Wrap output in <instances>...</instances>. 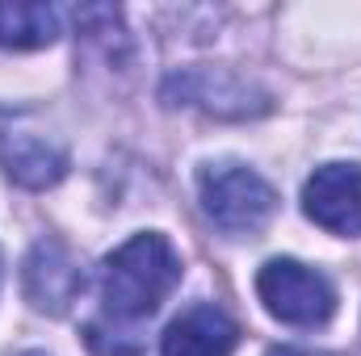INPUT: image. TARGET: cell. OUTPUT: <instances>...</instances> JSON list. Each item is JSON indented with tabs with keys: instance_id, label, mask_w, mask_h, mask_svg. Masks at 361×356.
<instances>
[{
	"instance_id": "obj_1",
	"label": "cell",
	"mask_w": 361,
	"mask_h": 356,
	"mask_svg": "<svg viewBox=\"0 0 361 356\" xmlns=\"http://www.w3.org/2000/svg\"><path fill=\"white\" fill-rule=\"evenodd\" d=\"M180 252L169 235L139 231L101 265V302L109 323H143L180 285Z\"/></svg>"
},
{
	"instance_id": "obj_2",
	"label": "cell",
	"mask_w": 361,
	"mask_h": 356,
	"mask_svg": "<svg viewBox=\"0 0 361 356\" xmlns=\"http://www.w3.org/2000/svg\"><path fill=\"white\" fill-rule=\"evenodd\" d=\"M197 197L206 218L231 239H257L277 214V193L261 172L244 164H206L197 172Z\"/></svg>"
},
{
	"instance_id": "obj_3",
	"label": "cell",
	"mask_w": 361,
	"mask_h": 356,
	"mask_svg": "<svg viewBox=\"0 0 361 356\" xmlns=\"http://www.w3.org/2000/svg\"><path fill=\"white\" fill-rule=\"evenodd\" d=\"M257 293L277 323L286 327H324L336 314V285L319 268L277 256L257 272Z\"/></svg>"
},
{
	"instance_id": "obj_4",
	"label": "cell",
	"mask_w": 361,
	"mask_h": 356,
	"mask_svg": "<svg viewBox=\"0 0 361 356\" xmlns=\"http://www.w3.org/2000/svg\"><path fill=\"white\" fill-rule=\"evenodd\" d=\"M0 168L21 189H51L68 177V151L30 117H0Z\"/></svg>"
},
{
	"instance_id": "obj_5",
	"label": "cell",
	"mask_w": 361,
	"mask_h": 356,
	"mask_svg": "<svg viewBox=\"0 0 361 356\" xmlns=\"http://www.w3.org/2000/svg\"><path fill=\"white\" fill-rule=\"evenodd\" d=\"M85 265L59 239H38L21 265V289L38 314H68L72 302L85 293Z\"/></svg>"
},
{
	"instance_id": "obj_6",
	"label": "cell",
	"mask_w": 361,
	"mask_h": 356,
	"mask_svg": "<svg viewBox=\"0 0 361 356\" xmlns=\"http://www.w3.org/2000/svg\"><path fill=\"white\" fill-rule=\"evenodd\" d=\"M302 214L341 235V239H357L361 235V164H319L307 184H302Z\"/></svg>"
},
{
	"instance_id": "obj_7",
	"label": "cell",
	"mask_w": 361,
	"mask_h": 356,
	"mask_svg": "<svg viewBox=\"0 0 361 356\" xmlns=\"http://www.w3.org/2000/svg\"><path fill=\"white\" fill-rule=\"evenodd\" d=\"M164 96L173 105H197V109L219 113V117H252V113L269 109L265 92H257L248 80H240L231 72H185V76H173Z\"/></svg>"
},
{
	"instance_id": "obj_8",
	"label": "cell",
	"mask_w": 361,
	"mask_h": 356,
	"mask_svg": "<svg viewBox=\"0 0 361 356\" xmlns=\"http://www.w3.org/2000/svg\"><path fill=\"white\" fill-rule=\"evenodd\" d=\"M240 344L235 319L214 302H193L164 331L160 356H231Z\"/></svg>"
},
{
	"instance_id": "obj_9",
	"label": "cell",
	"mask_w": 361,
	"mask_h": 356,
	"mask_svg": "<svg viewBox=\"0 0 361 356\" xmlns=\"http://www.w3.org/2000/svg\"><path fill=\"white\" fill-rule=\"evenodd\" d=\"M63 34V17L55 4L4 0L0 4V46L8 51H42Z\"/></svg>"
},
{
	"instance_id": "obj_10",
	"label": "cell",
	"mask_w": 361,
	"mask_h": 356,
	"mask_svg": "<svg viewBox=\"0 0 361 356\" xmlns=\"http://www.w3.org/2000/svg\"><path fill=\"white\" fill-rule=\"evenodd\" d=\"M269 356H328V352H311V348H273Z\"/></svg>"
},
{
	"instance_id": "obj_11",
	"label": "cell",
	"mask_w": 361,
	"mask_h": 356,
	"mask_svg": "<svg viewBox=\"0 0 361 356\" xmlns=\"http://www.w3.org/2000/svg\"><path fill=\"white\" fill-rule=\"evenodd\" d=\"M0 281H4V256H0Z\"/></svg>"
},
{
	"instance_id": "obj_12",
	"label": "cell",
	"mask_w": 361,
	"mask_h": 356,
	"mask_svg": "<svg viewBox=\"0 0 361 356\" xmlns=\"http://www.w3.org/2000/svg\"><path fill=\"white\" fill-rule=\"evenodd\" d=\"M21 356H47V352H21Z\"/></svg>"
}]
</instances>
